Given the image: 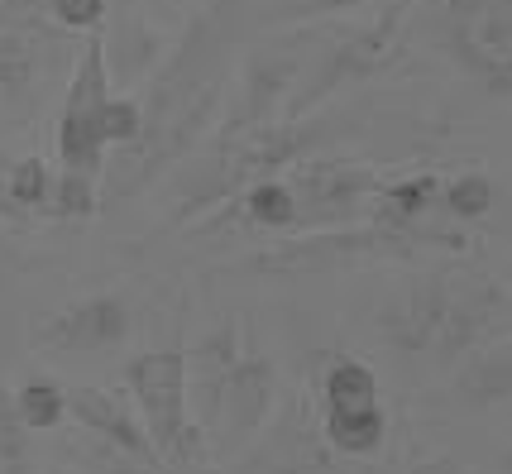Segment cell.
Instances as JSON below:
<instances>
[{
  "label": "cell",
  "mask_w": 512,
  "mask_h": 474,
  "mask_svg": "<svg viewBox=\"0 0 512 474\" xmlns=\"http://www.w3.org/2000/svg\"><path fill=\"white\" fill-rule=\"evenodd\" d=\"M474 360L460 374V388L479 403H508V336H489L469 350Z\"/></svg>",
  "instance_id": "cell-19"
},
{
  "label": "cell",
  "mask_w": 512,
  "mask_h": 474,
  "mask_svg": "<svg viewBox=\"0 0 512 474\" xmlns=\"http://www.w3.org/2000/svg\"><path fill=\"white\" fill-rule=\"evenodd\" d=\"M479 245L474 230H446V226H331V230H302L288 245L264 249L249 259L254 273H340V269H369V264H407L426 254H465Z\"/></svg>",
  "instance_id": "cell-4"
},
{
  "label": "cell",
  "mask_w": 512,
  "mask_h": 474,
  "mask_svg": "<svg viewBox=\"0 0 512 474\" xmlns=\"http://www.w3.org/2000/svg\"><path fill=\"white\" fill-rule=\"evenodd\" d=\"M407 20H412V0H393V5H383L369 24L340 34L331 44V53L321 58V68L302 82V91L288 96L283 115H307V111H316V106H326L335 91L393 72L402 58H407V44H412V39H407Z\"/></svg>",
  "instance_id": "cell-7"
},
{
  "label": "cell",
  "mask_w": 512,
  "mask_h": 474,
  "mask_svg": "<svg viewBox=\"0 0 512 474\" xmlns=\"http://www.w3.org/2000/svg\"><path fill=\"white\" fill-rule=\"evenodd\" d=\"M125 384L139 407V427L149 431L158 460L178 470H206L216 455L206 431L187 417V350H144L125 364Z\"/></svg>",
  "instance_id": "cell-6"
},
{
  "label": "cell",
  "mask_w": 512,
  "mask_h": 474,
  "mask_svg": "<svg viewBox=\"0 0 512 474\" xmlns=\"http://www.w3.org/2000/svg\"><path fill=\"white\" fill-rule=\"evenodd\" d=\"M455 283H460L455 273H417V278H407L398 293L383 297L379 331L407 355H426L436 345V336H441Z\"/></svg>",
  "instance_id": "cell-10"
},
{
  "label": "cell",
  "mask_w": 512,
  "mask_h": 474,
  "mask_svg": "<svg viewBox=\"0 0 512 474\" xmlns=\"http://www.w3.org/2000/svg\"><path fill=\"white\" fill-rule=\"evenodd\" d=\"M5 168H10V158L0 154V216H5V221H15V226H29V216H24L20 206L5 197Z\"/></svg>",
  "instance_id": "cell-28"
},
{
  "label": "cell",
  "mask_w": 512,
  "mask_h": 474,
  "mask_svg": "<svg viewBox=\"0 0 512 474\" xmlns=\"http://www.w3.org/2000/svg\"><path fill=\"white\" fill-rule=\"evenodd\" d=\"M0 470L5 474H29L34 470V455H29V427L15 417L10 393L0 388Z\"/></svg>",
  "instance_id": "cell-24"
},
{
  "label": "cell",
  "mask_w": 512,
  "mask_h": 474,
  "mask_svg": "<svg viewBox=\"0 0 512 474\" xmlns=\"http://www.w3.org/2000/svg\"><path fill=\"white\" fill-rule=\"evenodd\" d=\"M101 206V182L87 173H67L58 168L53 178V202H48V221H87Z\"/></svg>",
  "instance_id": "cell-22"
},
{
  "label": "cell",
  "mask_w": 512,
  "mask_h": 474,
  "mask_svg": "<svg viewBox=\"0 0 512 474\" xmlns=\"http://www.w3.org/2000/svg\"><path fill=\"white\" fill-rule=\"evenodd\" d=\"M10 403H15V417H20L29 431H53L67 422V388L58 384V379H48V374L24 379V384L10 393Z\"/></svg>",
  "instance_id": "cell-20"
},
{
  "label": "cell",
  "mask_w": 512,
  "mask_h": 474,
  "mask_svg": "<svg viewBox=\"0 0 512 474\" xmlns=\"http://www.w3.org/2000/svg\"><path fill=\"white\" fill-rule=\"evenodd\" d=\"M44 44L48 34L39 29H0V101L5 106H15L34 91L44 72Z\"/></svg>",
  "instance_id": "cell-16"
},
{
  "label": "cell",
  "mask_w": 512,
  "mask_h": 474,
  "mask_svg": "<svg viewBox=\"0 0 512 474\" xmlns=\"http://www.w3.org/2000/svg\"><path fill=\"white\" fill-rule=\"evenodd\" d=\"M67 417L87 431V436L106 441V446H120V451L139 455V460H158L149 431L139 427L130 407L120 403L115 393H106V388H91V384L67 388Z\"/></svg>",
  "instance_id": "cell-13"
},
{
  "label": "cell",
  "mask_w": 512,
  "mask_h": 474,
  "mask_svg": "<svg viewBox=\"0 0 512 474\" xmlns=\"http://www.w3.org/2000/svg\"><path fill=\"white\" fill-rule=\"evenodd\" d=\"M446 39L455 63L493 96L512 91V0H450Z\"/></svg>",
  "instance_id": "cell-9"
},
{
  "label": "cell",
  "mask_w": 512,
  "mask_h": 474,
  "mask_svg": "<svg viewBox=\"0 0 512 474\" xmlns=\"http://www.w3.org/2000/svg\"><path fill=\"white\" fill-rule=\"evenodd\" d=\"M340 135H350V125L326 120V115H278V120H264V125L235 130V135H216V149L206 158V168L178 192L173 221L178 226L197 221L201 211L240 197L249 182L278 178L297 158L326 154Z\"/></svg>",
  "instance_id": "cell-3"
},
{
  "label": "cell",
  "mask_w": 512,
  "mask_h": 474,
  "mask_svg": "<svg viewBox=\"0 0 512 474\" xmlns=\"http://www.w3.org/2000/svg\"><path fill=\"white\" fill-rule=\"evenodd\" d=\"M130 336V302L120 293H96L67 302L58 312L34 321V350H111Z\"/></svg>",
  "instance_id": "cell-11"
},
{
  "label": "cell",
  "mask_w": 512,
  "mask_h": 474,
  "mask_svg": "<svg viewBox=\"0 0 512 474\" xmlns=\"http://www.w3.org/2000/svg\"><path fill=\"white\" fill-rule=\"evenodd\" d=\"M230 216H240L245 226L268 230V235L297 230V202H292V192H288V182H283V178L249 182L240 197H230V206H225L221 216H211V221H206V226H197V230H201V235H211V230L221 226V221H230Z\"/></svg>",
  "instance_id": "cell-14"
},
{
  "label": "cell",
  "mask_w": 512,
  "mask_h": 474,
  "mask_svg": "<svg viewBox=\"0 0 512 474\" xmlns=\"http://www.w3.org/2000/svg\"><path fill=\"white\" fill-rule=\"evenodd\" d=\"M431 206H441V178H436V173H412V178L379 182V192L369 197L364 221L412 230V226H426Z\"/></svg>",
  "instance_id": "cell-15"
},
{
  "label": "cell",
  "mask_w": 512,
  "mask_h": 474,
  "mask_svg": "<svg viewBox=\"0 0 512 474\" xmlns=\"http://www.w3.org/2000/svg\"><path fill=\"white\" fill-rule=\"evenodd\" d=\"M44 10L58 29H72V34L96 29V24L106 20V0H44Z\"/></svg>",
  "instance_id": "cell-25"
},
{
  "label": "cell",
  "mask_w": 512,
  "mask_h": 474,
  "mask_svg": "<svg viewBox=\"0 0 512 474\" xmlns=\"http://www.w3.org/2000/svg\"><path fill=\"white\" fill-rule=\"evenodd\" d=\"M240 29L235 0H216L187 24L168 63L154 72L149 96L139 101V135L106 154L101 192L106 197H134L149 182L173 168L182 154L197 149L206 125L221 115L225 82H230V44Z\"/></svg>",
  "instance_id": "cell-1"
},
{
  "label": "cell",
  "mask_w": 512,
  "mask_h": 474,
  "mask_svg": "<svg viewBox=\"0 0 512 474\" xmlns=\"http://www.w3.org/2000/svg\"><path fill=\"white\" fill-rule=\"evenodd\" d=\"M53 474H72V470H53Z\"/></svg>",
  "instance_id": "cell-30"
},
{
  "label": "cell",
  "mask_w": 512,
  "mask_h": 474,
  "mask_svg": "<svg viewBox=\"0 0 512 474\" xmlns=\"http://www.w3.org/2000/svg\"><path fill=\"white\" fill-rule=\"evenodd\" d=\"M72 455L82 460V470L91 474H158V460H139V455L120 451V446H106V441H96V436H82Z\"/></svg>",
  "instance_id": "cell-23"
},
{
  "label": "cell",
  "mask_w": 512,
  "mask_h": 474,
  "mask_svg": "<svg viewBox=\"0 0 512 474\" xmlns=\"http://www.w3.org/2000/svg\"><path fill=\"white\" fill-rule=\"evenodd\" d=\"M283 182H288L292 202H297V235H302V230H331L364 221L369 197L379 192L383 173L364 158L326 149V154L297 158Z\"/></svg>",
  "instance_id": "cell-8"
},
{
  "label": "cell",
  "mask_w": 512,
  "mask_h": 474,
  "mask_svg": "<svg viewBox=\"0 0 512 474\" xmlns=\"http://www.w3.org/2000/svg\"><path fill=\"white\" fill-rule=\"evenodd\" d=\"M44 0H0V29H39Z\"/></svg>",
  "instance_id": "cell-27"
},
{
  "label": "cell",
  "mask_w": 512,
  "mask_h": 474,
  "mask_svg": "<svg viewBox=\"0 0 512 474\" xmlns=\"http://www.w3.org/2000/svg\"><path fill=\"white\" fill-rule=\"evenodd\" d=\"M407 474H460V465L450 455H436V460H426V465H417V470H407Z\"/></svg>",
  "instance_id": "cell-29"
},
{
  "label": "cell",
  "mask_w": 512,
  "mask_h": 474,
  "mask_svg": "<svg viewBox=\"0 0 512 474\" xmlns=\"http://www.w3.org/2000/svg\"><path fill=\"white\" fill-rule=\"evenodd\" d=\"M441 206L455 226H474L493 211V178L489 173H460V178L441 182Z\"/></svg>",
  "instance_id": "cell-21"
},
{
  "label": "cell",
  "mask_w": 512,
  "mask_h": 474,
  "mask_svg": "<svg viewBox=\"0 0 512 474\" xmlns=\"http://www.w3.org/2000/svg\"><path fill=\"white\" fill-rule=\"evenodd\" d=\"M369 407H383L379 374L350 355L331 360V369L321 374V412H369Z\"/></svg>",
  "instance_id": "cell-17"
},
{
  "label": "cell",
  "mask_w": 512,
  "mask_h": 474,
  "mask_svg": "<svg viewBox=\"0 0 512 474\" xmlns=\"http://www.w3.org/2000/svg\"><path fill=\"white\" fill-rule=\"evenodd\" d=\"M297 77H302V58L297 53H259V58H249L245 77H240V91H235V106L221 120V135L278 120L283 106H288V87Z\"/></svg>",
  "instance_id": "cell-12"
},
{
  "label": "cell",
  "mask_w": 512,
  "mask_h": 474,
  "mask_svg": "<svg viewBox=\"0 0 512 474\" xmlns=\"http://www.w3.org/2000/svg\"><path fill=\"white\" fill-rule=\"evenodd\" d=\"M187 374H197V427L206 431L211 455L240 451L273 417L278 364L259 350L249 321H230L187 350Z\"/></svg>",
  "instance_id": "cell-2"
},
{
  "label": "cell",
  "mask_w": 512,
  "mask_h": 474,
  "mask_svg": "<svg viewBox=\"0 0 512 474\" xmlns=\"http://www.w3.org/2000/svg\"><path fill=\"white\" fill-rule=\"evenodd\" d=\"M134 135H139V96H111L106 34L91 29L87 48L77 53L72 82H67L63 115H58V168L101 182L106 154L130 144Z\"/></svg>",
  "instance_id": "cell-5"
},
{
  "label": "cell",
  "mask_w": 512,
  "mask_h": 474,
  "mask_svg": "<svg viewBox=\"0 0 512 474\" xmlns=\"http://www.w3.org/2000/svg\"><path fill=\"white\" fill-rule=\"evenodd\" d=\"M53 168H48L44 154H24V158H10L5 168V197L20 206L29 221L48 216V202H53Z\"/></svg>",
  "instance_id": "cell-18"
},
{
  "label": "cell",
  "mask_w": 512,
  "mask_h": 474,
  "mask_svg": "<svg viewBox=\"0 0 512 474\" xmlns=\"http://www.w3.org/2000/svg\"><path fill=\"white\" fill-rule=\"evenodd\" d=\"M369 0H283V10L273 15L278 24H307V20H326V15H340V10H359Z\"/></svg>",
  "instance_id": "cell-26"
}]
</instances>
